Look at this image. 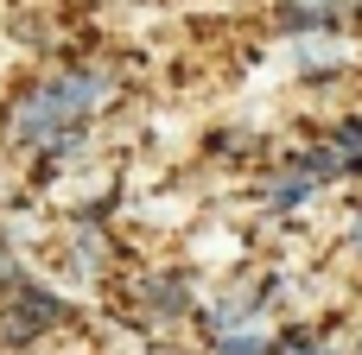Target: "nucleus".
Masks as SVG:
<instances>
[{
	"label": "nucleus",
	"instance_id": "f257e3e1",
	"mask_svg": "<svg viewBox=\"0 0 362 355\" xmlns=\"http://www.w3.org/2000/svg\"><path fill=\"white\" fill-rule=\"evenodd\" d=\"M108 95V83L102 76H57V83H45L19 114H13V140H25V146H70L76 140V127H83V114L95 108Z\"/></svg>",
	"mask_w": 362,
	"mask_h": 355
},
{
	"label": "nucleus",
	"instance_id": "f03ea898",
	"mask_svg": "<svg viewBox=\"0 0 362 355\" xmlns=\"http://www.w3.org/2000/svg\"><path fill=\"white\" fill-rule=\"evenodd\" d=\"M280 25H286V32H318V25H331V19H325V6H280Z\"/></svg>",
	"mask_w": 362,
	"mask_h": 355
},
{
	"label": "nucleus",
	"instance_id": "7ed1b4c3",
	"mask_svg": "<svg viewBox=\"0 0 362 355\" xmlns=\"http://www.w3.org/2000/svg\"><path fill=\"white\" fill-rule=\"evenodd\" d=\"M223 355H267L261 337H223Z\"/></svg>",
	"mask_w": 362,
	"mask_h": 355
},
{
	"label": "nucleus",
	"instance_id": "20e7f679",
	"mask_svg": "<svg viewBox=\"0 0 362 355\" xmlns=\"http://www.w3.org/2000/svg\"><path fill=\"white\" fill-rule=\"evenodd\" d=\"M280 355H318V343H305V337H286V343H280Z\"/></svg>",
	"mask_w": 362,
	"mask_h": 355
}]
</instances>
